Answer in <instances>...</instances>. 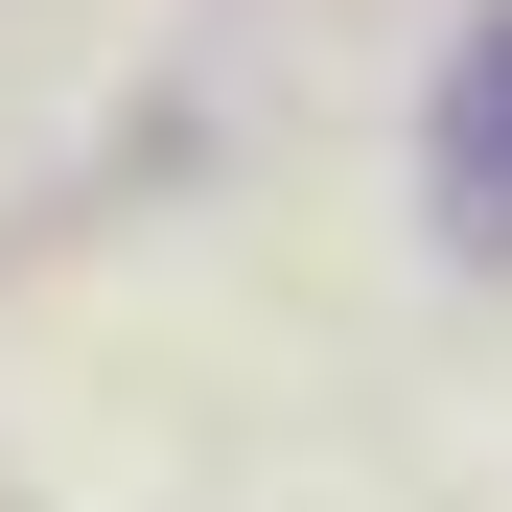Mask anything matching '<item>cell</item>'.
I'll use <instances>...</instances> for the list:
<instances>
[{"label": "cell", "mask_w": 512, "mask_h": 512, "mask_svg": "<svg viewBox=\"0 0 512 512\" xmlns=\"http://www.w3.org/2000/svg\"><path fill=\"white\" fill-rule=\"evenodd\" d=\"M443 210H466V233H512V24L466 47V94H443Z\"/></svg>", "instance_id": "6da1fadb"}]
</instances>
